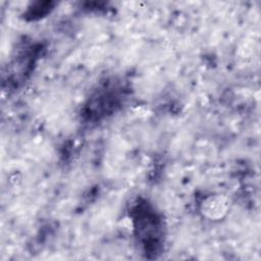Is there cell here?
Returning <instances> with one entry per match:
<instances>
[{
	"label": "cell",
	"instance_id": "cell-1",
	"mask_svg": "<svg viewBox=\"0 0 261 261\" xmlns=\"http://www.w3.org/2000/svg\"><path fill=\"white\" fill-rule=\"evenodd\" d=\"M206 213L210 214L212 218L220 217L222 213H226L227 210V204L221 198H214L212 201L206 203Z\"/></svg>",
	"mask_w": 261,
	"mask_h": 261
}]
</instances>
